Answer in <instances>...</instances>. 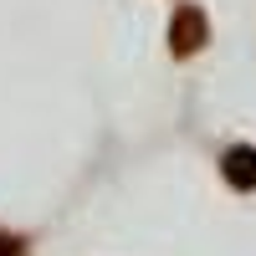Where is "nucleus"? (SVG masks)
Listing matches in <instances>:
<instances>
[{
	"mask_svg": "<svg viewBox=\"0 0 256 256\" xmlns=\"http://www.w3.org/2000/svg\"><path fill=\"white\" fill-rule=\"evenodd\" d=\"M205 41H210L205 10H200V6H180L174 20H169V52H174V56H195Z\"/></svg>",
	"mask_w": 256,
	"mask_h": 256,
	"instance_id": "nucleus-1",
	"label": "nucleus"
},
{
	"mask_svg": "<svg viewBox=\"0 0 256 256\" xmlns=\"http://www.w3.org/2000/svg\"><path fill=\"white\" fill-rule=\"evenodd\" d=\"M220 174H226V184H236V190H256V148L251 144H230L220 154Z\"/></svg>",
	"mask_w": 256,
	"mask_h": 256,
	"instance_id": "nucleus-2",
	"label": "nucleus"
},
{
	"mask_svg": "<svg viewBox=\"0 0 256 256\" xmlns=\"http://www.w3.org/2000/svg\"><path fill=\"white\" fill-rule=\"evenodd\" d=\"M0 256H26V246H20L16 236H0Z\"/></svg>",
	"mask_w": 256,
	"mask_h": 256,
	"instance_id": "nucleus-3",
	"label": "nucleus"
}]
</instances>
